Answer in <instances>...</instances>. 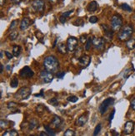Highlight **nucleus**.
Segmentation results:
<instances>
[{
    "label": "nucleus",
    "instance_id": "obj_36",
    "mask_svg": "<svg viewBox=\"0 0 135 136\" xmlns=\"http://www.w3.org/2000/svg\"><path fill=\"white\" fill-rule=\"evenodd\" d=\"M65 76V72L64 71H61V72H58V74H57V77L59 78V79H63L64 77Z\"/></svg>",
    "mask_w": 135,
    "mask_h": 136
},
{
    "label": "nucleus",
    "instance_id": "obj_34",
    "mask_svg": "<svg viewBox=\"0 0 135 136\" xmlns=\"http://www.w3.org/2000/svg\"><path fill=\"white\" fill-rule=\"evenodd\" d=\"M48 102L50 103L51 104H53V106H58V100H57L56 98H54V99L50 100Z\"/></svg>",
    "mask_w": 135,
    "mask_h": 136
},
{
    "label": "nucleus",
    "instance_id": "obj_15",
    "mask_svg": "<svg viewBox=\"0 0 135 136\" xmlns=\"http://www.w3.org/2000/svg\"><path fill=\"white\" fill-rule=\"evenodd\" d=\"M30 25V20L25 17V18H23L22 20V22H21V24H20V29L21 30H26L28 27Z\"/></svg>",
    "mask_w": 135,
    "mask_h": 136
},
{
    "label": "nucleus",
    "instance_id": "obj_22",
    "mask_svg": "<svg viewBox=\"0 0 135 136\" xmlns=\"http://www.w3.org/2000/svg\"><path fill=\"white\" fill-rule=\"evenodd\" d=\"M93 43V37H88V40H87V43L86 45H85V50L88 51L90 49V47H91V44Z\"/></svg>",
    "mask_w": 135,
    "mask_h": 136
},
{
    "label": "nucleus",
    "instance_id": "obj_35",
    "mask_svg": "<svg viewBox=\"0 0 135 136\" xmlns=\"http://www.w3.org/2000/svg\"><path fill=\"white\" fill-rule=\"evenodd\" d=\"M79 39H80V41H81V43H83V44L86 43H87V40H88L86 35H83V36H81Z\"/></svg>",
    "mask_w": 135,
    "mask_h": 136
},
{
    "label": "nucleus",
    "instance_id": "obj_19",
    "mask_svg": "<svg viewBox=\"0 0 135 136\" xmlns=\"http://www.w3.org/2000/svg\"><path fill=\"white\" fill-rule=\"evenodd\" d=\"M58 50L60 53L62 54H66L67 53V50H68V47L64 43H59L58 45Z\"/></svg>",
    "mask_w": 135,
    "mask_h": 136
},
{
    "label": "nucleus",
    "instance_id": "obj_30",
    "mask_svg": "<svg viewBox=\"0 0 135 136\" xmlns=\"http://www.w3.org/2000/svg\"><path fill=\"white\" fill-rule=\"evenodd\" d=\"M65 136H74L75 135V132L72 130H67L64 133Z\"/></svg>",
    "mask_w": 135,
    "mask_h": 136
},
{
    "label": "nucleus",
    "instance_id": "obj_6",
    "mask_svg": "<svg viewBox=\"0 0 135 136\" xmlns=\"http://www.w3.org/2000/svg\"><path fill=\"white\" fill-rule=\"evenodd\" d=\"M78 43H79V41H78L76 37H69V39L67 41L68 50L69 51H73L78 47Z\"/></svg>",
    "mask_w": 135,
    "mask_h": 136
},
{
    "label": "nucleus",
    "instance_id": "obj_41",
    "mask_svg": "<svg viewBox=\"0 0 135 136\" xmlns=\"http://www.w3.org/2000/svg\"><path fill=\"white\" fill-rule=\"evenodd\" d=\"M59 21H60V23H61L64 24L66 23V17H63V16H61L59 17Z\"/></svg>",
    "mask_w": 135,
    "mask_h": 136
},
{
    "label": "nucleus",
    "instance_id": "obj_28",
    "mask_svg": "<svg viewBox=\"0 0 135 136\" xmlns=\"http://www.w3.org/2000/svg\"><path fill=\"white\" fill-rule=\"evenodd\" d=\"M101 128H102L101 124H98L97 126L95 127L94 131V136H95V135H98V134H99V132H100V130H101Z\"/></svg>",
    "mask_w": 135,
    "mask_h": 136
},
{
    "label": "nucleus",
    "instance_id": "obj_18",
    "mask_svg": "<svg viewBox=\"0 0 135 136\" xmlns=\"http://www.w3.org/2000/svg\"><path fill=\"white\" fill-rule=\"evenodd\" d=\"M126 46L128 47V49L133 50L135 48V39L134 38H129V39L127 41Z\"/></svg>",
    "mask_w": 135,
    "mask_h": 136
},
{
    "label": "nucleus",
    "instance_id": "obj_29",
    "mask_svg": "<svg viewBox=\"0 0 135 136\" xmlns=\"http://www.w3.org/2000/svg\"><path fill=\"white\" fill-rule=\"evenodd\" d=\"M9 122L7 121V120H1V122H0V125H1V129H5L9 126Z\"/></svg>",
    "mask_w": 135,
    "mask_h": 136
},
{
    "label": "nucleus",
    "instance_id": "obj_31",
    "mask_svg": "<svg viewBox=\"0 0 135 136\" xmlns=\"http://www.w3.org/2000/svg\"><path fill=\"white\" fill-rule=\"evenodd\" d=\"M18 36H19V33H18L17 32H13L10 33L9 38H10V40H15Z\"/></svg>",
    "mask_w": 135,
    "mask_h": 136
},
{
    "label": "nucleus",
    "instance_id": "obj_1",
    "mask_svg": "<svg viewBox=\"0 0 135 136\" xmlns=\"http://www.w3.org/2000/svg\"><path fill=\"white\" fill-rule=\"evenodd\" d=\"M44 68L47 71L54 73L58 71L59 63L58 61V59L55 57H54V56H48V57H47L44 59Z\"/></svg>",
    "mask_w": 135,
    "mask_h": 136
},
{
    "label": "nucleus",
    "instance_id": "obj_16",
    "mask_svg": "<svg viewBox=\"0 0 135 136\" xmlns=\"http://www.w3.org/2000/svg\"><path fill=\"white\" fill-rule=\"evenodd\" d=\"M98 7V4L97 2H96V1H92V2H90L89 3H88V10L89 12H95L96 10H97Z\"/></svg>",
    "mask_w": 135,
    "mask_h": 136
},
{
    "label": "nucleus",
    "instance_id": "obj_20",
    "mask_svg": "<svg viewBox=\"0 0 135 136\" xmlns=\"http://www.w3.org/2000/svg\"><path fill=\"white\" fill-rule=\"evenodd\" d=\"M20 52H21V47L19 46H17V45L13 46V54L14 57H18L20 55Z\"/></svg>",
    "mask_w": 135,
    "mask_h": 136
},
{
    "label": "nucleus",
    "instance_id": "obj_39",
    "mask_svg": "<svg viewBox=\"0 0 135 136\" xmlns=\"http://www.w3.org/2000/svg\"><path fill=\"white\" fill-rule=\"evenodd\" d=\"M114 114H115V110H113L112 111V113L109 114V118H108L109 123H111V121L113 120V116H114Z\"/></svg>",
    "mask_w": 135,
    "mask_h": 136
},
{
    "label": "nucleus",
    "instance_id": "obj_8",
    "mask_svg": "<svg viewBox=\"0 0 135 136\" xmlns=\"http://www.w3.org/2000/svg\"><path fill=\"white\" fill-rule=\"evenodd\" d=\"M19 75H20V76H21L22 78L26 79V78H31V77H33V75H34V73H33V71L31 70L30 67H24L23 68L21 69V71H19Z\"/></svg>",
    "mask_w": 135,
    "mask_h": 136
},
{
    "label": "nucleus",
    "instance_id": "obj_10",
    "mask_svg": "<svg viewBox=\"0 0 135 136\" xmlns=\"http://www.w3.org/2000/svg\"><path fill=\"white\" fill-rule=\"evenodd\" d=\"M93 45L98 50H103L104 47V38H94Z\"/></svg>",
    "mask_w": 135,
    "mask_h": 136
},
{
    "label": "nucleus",
    "instance_id": "obj_40",
    "mask_svg": "<svg viewBox=\"0 0 135 136\" xmlns=\"http://www.w3.org/2000/svg\"><path fill=\"white\" fill-rule=\"evenodd\" d=\"M16 106H17V104L14 103V102H10V103L8 104V107L11 110H13V108H15Z\"/></svg>",
    "mask_w": 135,
    "mask_h": 136
},
{
    "label": "nucleus",
    "instance_id": "obj_13",
    "mask_svg": "<svg viewBox=\"0 0 135 136\" xmlns=\"http://www.w3.org/2000/svg\"><path fill=\"white\" fill-rule=\"evenodd\" d=\"M102 27H103V29L104 30L106 38H107L108 41H111L113 38V30L112 28H110V27L107 25H102Z\"/></svg>",
    "mask_w": 135,
    "mask_h": 136
},
{
    "label": "nucleus",
    "instance_id": "obj_2",
    "mask_svg": "<svg viewBox=\"0 0 135 136\" xmlns=\"http://www.w3.org/2000/svg\"><path fill=\"white\" fill-rule=\"evenodd\" d=\"M133 33V27L130 25H127L120 30V32L118 34V37L121 41H127L132 36Z\"/></svg>",
    "mask_w": 135,
    "mask_h": 136
},
{
    "label": "nucleus",
    "instance_id": "obj_11",
    "mask_svg": "<svg viewBox=\"0 0 135 136\" xmlns=\"http://www.w3.org/2000/svg\"><path fill=\"white\" fill-rule=\"evenodd\" d=\"M91 61V58L89 56H87V55H84L83 57H81L79 60V64L81 66V67H88V65H89Z\"/></svg>",
    "mask_w": 135,
    "mask_h": 136
},
{
    "label": "nucleus",
    "instance_id": "obj_4",
    "mask_svg": "<svg viewBox=\"0 0 135 136\" xmlns=\"http://www.w3.org/2000/svg\"><path fill=\"white\" fill-rule=\"evenodd\" d=\"M30 94H31L30 88H28V87H23V88L19 90V91L14 95V96H15V98L21 100L27 99L30 96Z\"/></svg>",
    "mask_w": 135,
    "mask_h": 136
},
{
    "label": "nucleus",
    "instance_id": "obj_33",
    "mask_svg": "<svg viewBox=\"0 0 135 136\" xmlns=\"http://www.w3.org/2000/svg\"><path fill=\"white\" fill-rule=\"evenodd\" d=\"M98 17H96V16H92L89 17V22L91 23H96L98 22Z\"/></svg>",
    "mask_w": 135,
    "mask_h": 136
},
{
    "label": "nucleus",
    "instance_id": "obj_37",
    "mask_svg": "<svg viewBox=\"0 0 135 136\" xmlns=\"http://www.w3.org/2000/svg\"><path fill=\"white\" fill-rule=\"evenodd\" d=\"M17 21L16 20H14V21H13L12 22V23H11V25H10V27H9V29L10 30H13V29H14L16 27V25H17Z\"/></svg>",
    "mask_w": 135,
    "mask_h": 136
},
{
    "label": "nucleus",
    "instance_id": "obj_42",
    "mask_svg": "<svg viewBox=\"0 0 135 136\" xmlns=\"http://www.w3.org/2000/svg\"><path fill=\"white\" fill-rule=\"evenodd\" d=\"M5 55L7 56V57H8V59H9V60H11V59L13 58V55H12L9 51H5Z\"/></svg>",
    "mask_w": 135,
    "mask_h": 136
},
{
    "label": "nucleus",
    "instance_id": "obj_25",
    "mask_svg": "<svg viewBox=\"0 0 135 136\" xmlns=\"http://www.w3.org/2000/svg\"><path fill=\"white\" fill-rule=\"evenodd\" d=\"M3 136H17L18 135V132H16L15 130H9L6 131L4 134H3Z\"/></svg>",
    "mask_w": 135,
    "mask_h": 136
},
{
    "label": "nucleus",
    "instance_id": "obj_24",
    "mask_svg": "<svg viewBox=\"0 0 135 136\" xmlns=\"http://www.w3.org/2000/svg\"><path fill=\"white\" fill-rule=\"evenodd\" d=\"M121 8L123 10H124V11H127V12H132V8H131V7L127 4V3H123V4H121Z\"/></svg>",
    "mask_w": 135,
    "mask_h": 136
},
{
    "label": "nucleus",
    "instance_id": "obj_12",
    "mask_svg": "<svg viewBox=\"0 0 135 136\" xmlns=\"http://www.w3.org/2000/svg\"><path fill=\"white\" fill-rule=\"evenodd\" d=\"M134 130V123L133 121H128L124 125V133L126 134H130L133 132Z\"/></svg>",
    "mask_w": 135,
    "mask_h": 136
},
{
    "label": "nucleus",
    "instance_id": "obj_9",
    "mask_svg": "<svg viewBox=\"0 0 135 136\" xmlns=\"http://www.w3.org/2000/svg\"><path fill=\"white\" fill-rule=\"evenodd\" d=\"M33 9L37 12H43L44 8V3L42 0H34L32 3Z\"/></svg>",
    "mask_w": 135,
    "mask_h": 136
},
{
    "label": "nucleus",
    "instance_id": "obj_38",
    "mask_svg": "<svg viewBox=\"0 0 135 136\" xmlns=\"http://www.w3.org/2000/svg\"><path fill=\"white\" fill-rule=\"evenodd\" d=\"M73 12V10H71V11H68V12H65V13H62V16L65 17H68L69 16H70L72 14V13Z\"/></svg>",
    "mask_w": 135,
    "mask_h": 136
},
{
    "label": "nucleus",
    "instance_id": "obj_26",
    "mask_svg": "<svg viewBox=\"0 0 135 136\" xmlns=\"http://www.w3.org/2000/svg\"><path fill=\"white\" fill-rule=\"evenodd\" d=\"M68 101H70V102H72V103H75L78 101V100H79V98H78L77 96H71L69 97H68Z\"/></svg>",
    "mask_w": 135,
    "mask_h": 136
},
{
    "label": "nucleus",
    "instance_id": "obj_50",
    "mask_svg": "<svg viewBox=\"0 0 135 136\" xmlns=\"http://www.w3.org/2000/svg\"><path fill=\"white\" fill-rule=\"evenodd\" d=\"M0 55H1V58H2V57H3V51L0 52Z\"/></svg>",
    "mask_w": 135,
    "mask_h": 136
},
{
    "label": "nucleus",
    "instance_id": "obj_5",
    "mask_svg": "<svg viewBox=\"0 0 135 136\" xmlns=\"http://www.w3.org/2000/svg\"><path fill=\"white\" fill-rule=\"evenodd\" d=\"M113 103H114V99L113 98H108V99L104 100L98 107V110H99V112H100V114H104L106 112V110H108V108L110 106H112Z\"/></svg>",
    "mask_w": 135,
    "mask_h": 136
},
{
    "label": "nucleus",
    "instance_id": "obj_27",
    "mask_svg": "<svg viewBox=\"0 0 135 136\" xmlns=\"http://www.w3.org/2000/svg\"><path fill=\"white\" fill-rule=\"evenodd\" d=\"M37 126H38V122L35 120H32V121L30 122V124H29L30 130H33V129L36 128Z\"/></svg>",
    "mask_w": 135,
    "mask_h": 136
},
{
    "label": "nucleus",
    "instance_id": "obj_7",
    "mask_svg": "<svg viewBox=\"0 0 135 136\" xmlns=\"http://www.w3.org/2000/svg\"><path fill=\"white\" fill-rule=\"evenodd\" d=\"M40 77L44 83H49V82H51L53 81V79H54V76H53L52 72L48 71L45 69V70H44V71H41Z\"/></svg>",
    "mask_w": 135,
    "mask_h": 136
},
{
    "label": "nucleus",
    "instance_id": "obj_3",
    "mask_svg": "<svg viewBox=\"0 0 135 136\" xmlns=\"http://www.w3.org/2000/svg\"><path fill=\"white\" fill-rule=\"evenodd\" d=\"M123 26V20L122 17L119 14L113 15L111 19V28L113 31H119L121 29Z\"/></svg>",
    "mask_w": 135,
    "mask_h": 136
},
{
    "label": "nucleus",
    "instance_id": "obj_45",
    "mask_svg": "<svg viewBox=\"0 0 135 136\" xmlns=\"http://www.w3.org/2000/svg\"><path fill=\"white\" fill-rule=\"evenodd\" d=\"M5 1H6V0H1V1H0V5L3 6L5 3Z\"/></svg>",
    "mask_w": 135,
    "mask_h": 136
},
{
    "label": "nucleus",
    "instance_id": "obj_17",
    "mask_svg": "<svg viewBox=\"0 0 135 136\" xmlns=\"http://www.w3.org/2000/svg\"><path fill=\"white\" fill-rule=\"evenodd\" d=\"M88 121V116L87 114H83V116H81L79 120L77 121V124L79 125V126H83V125L87 123Z\"/></svg>",
    "mask_w": 135,
    "mask_h": 136
},
{
    "label": "nucleus",
    "instance_id": "obj_43",
    "mask_svg": "<svg viewBox=\"0 0 135 136\" xmlns=\"http://www.w3.org/2000/svg\"><path fill=\"white\" fill-rule=\"evenodd\" d=\"M34 96H36V97H40V96H43L44 97V90H41V92L39 93V94H35L34 95Z\"/></svg>",
    "mask_w": 135,
    "mask_h": 136
},
{
    "label": "nucleus",
    "instance_id": "obj_21",
    "mask_svg": "<svg viewBox=\"0 0 135 136\" xmlns=\"http://www.w3.org/2000/svg\"><path fill=\"white\" fill-rule=\"evenodd\" d=\"M44 130H45V132L48 135H52V136L55 135V132L51 129V126H48V125H44Z\"/></svg>",
    "mask_w": 135,
    "mask_h": 136
},
{
    "label": "nucleus",
    "instance_id": "obj_44",
    "mask_svg": "<svg viewBox=\"0 0 135 136\" xmlns=\"http://www.w3.org/2000/svg\"><path fill=\"white\" fill-rule=\"evenodd\" d=\"M131 107L133 108V110H135V98L132 100V102H131Z\"/></svg>",
    "mask_w": 135,
    "mask_h": 136
},
{
    "label": "nucleus",
    "instance_id": "obj_46",
    "mask_svg": "<svg viewBox=\"0 0 135 136\" xmlns=\"http://www.w3.org/2000/svg\"><path fill=\"white\" fill-rule=\"evenodd\" d=\"M39 135H40V136H47V135H48V134L47 133H40Z\"/></svg>",
    "mask_w": 135,
    "mask_h": 136
},
{
    "label": "nucleus",
    "instance_id": "obj_23",
    "mask_svg": "<svg viewBox=\"0 0 135 136\" xmlns=\"http://www.w3.org/2000/svg\"><path fill=\"white\" fill-rule=\"evenodd\" d=\"M10 86H11L12 88H16V87L19 86V80H18L16 77L13 78L11 82H10Z\"/></svg>",
    "mask_w": 135,
    "mask_h": 136
},
{
    "label": "nucleus",
    "instance_id": "obj_47",
    "mask_svg": "<svg viewBox=\"0 0 135 136\" xmlns=\"http://www.w3.org/2000/svg\"><path fill=\"white\" fill-rule=\"evenodd\" d=\"M0 67H1V73H3V66L1 64V65H0Z\"/></svg>",
    "mask_w": 135,
    "mask_h": 136
},
{
    "label": "nucleus",
    "instance_id": "obj_32",
    "mask_svg": "<svg viewBox=\"0 0 135 136\" xmlns=\"http://www.w3.org/2000/svg\"><path fill=\"white\" fill-rule=\"evenodd\" d=\"M36 36H37V37H38V39L42 43H44V41H42V39L44 38V34H43L42 33H40V32H37V33H36Z\"/></svg>",
    "mask_w": 135,
    "mask_h": 136
},
{
    "label": "nucleus",
    "instance_id": "obj_48",
    "mask_svg": "<svg viewBox=\"0 0 135 136\" xmlns=\"http://www.w3.org/2000/svg\"><path fill=\"white\" fill-rule=\"evenodd\" d=\"M13 1L14 3H19L21 0H13Z\"/></svg>",
    "mask_w": 135,
    "mask_h": 136
},
{
    "label": "nucleus",
    "instance_id": "obj_14",
    "mask_svg": "<svg viewBox=\"0 0 135 136\" xmlns=\"http://www.w3.org/2000/svg\"><path fill=\"white\" fill-rule=\"evenodd\" d=\"M61 123H62L61 118L58 117V116H54V119L52 120L51 126L54 127V128H58V127H59V125L61 124Z\"/></svg>",
    "mask_w": 135,
    "mask_h": 136
},
{
    "label": "nucleus",
    "instance_id": "obj_49",
    "mask_svg": "<svg viewBox=\"0 0 135 136\" xmlns=\"http://www.w3.org/2000/svg\"><path fill=\"white\" fill-rule=\"evenodd\" d=\"M49 1L52 2V3H55V2L57 1V0H49Z\"/></svg>",
    "mask_w": 135,
    "mask_h": 136
}]
</instances>
